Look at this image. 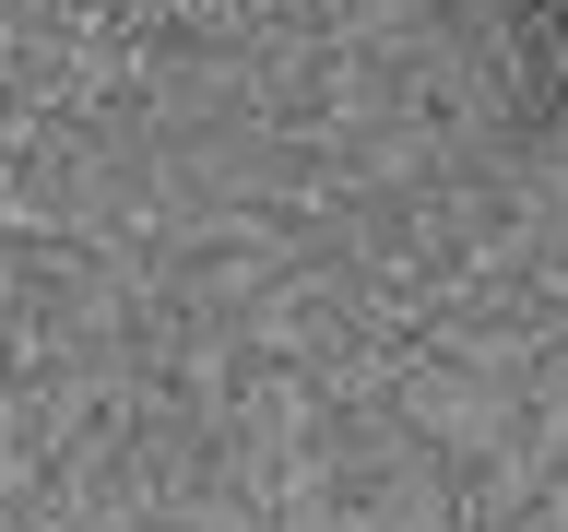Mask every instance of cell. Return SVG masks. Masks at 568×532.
<instances>
[{"label":"cell","mask_w":568,"mask_h":532,"mask_svg":"<svg viewBox=\"0 0 568 532\" xmlns=\"http://www.w3.org/2000/svg\"><path fill=\"white\" fill-rule=\"evenodd\" d=\"M557 71H568V48H557Z\"/></svg>","instance_id":"6da1fadb"}]
</instances>
